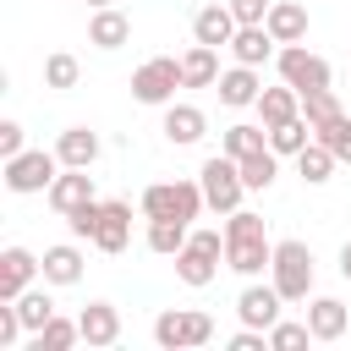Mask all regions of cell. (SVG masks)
Returning <instances> with one entry per match:
<instances>
[{"instance_id":"cell-1","label":"cell","mask_w":351,"mask_h":351,"mask_svg":"<svg viewBox=\"0 0 351 351\" xmlns=\"http://www.w3.org/2000/svg\"><path fill=\"white\" fill-rule=\"evenodd\" d=\"M203 181H154L148 192H143V214L148 219H197L203 214Z\"/></svg>"},{"instance_id":"cell-2","label":"cell","mask_w":351,"mask_h":351,"mask_svg":"<svg viewBox=\"0 0 351 351\" xmlns=\"http://www.w3.org/2000/svg\"><path fill=\"white\" fill-rule=\"evenodd\" d=\"M197 181H203V197H208V208H219V214H236V203H241V192H247V181H241V159H230V154H214V159H203Z\"/></svg>"},{"instance_id":"cell-3","label":"cell","mask_w":351,"mask_h":351,"mask_svg":"<svg viewBox=\"0 0 351 351\" xmlns=\"http://www.w3.org/2000/svg\"><path fill=\"white\" fill-rule=\"evenodd\" d=\"M219 252H225V236H219V230H192L186 247L176 252V274H181L186 285H208V280L219 274Z\"/></svg>"},{"instance_id":"cell-4","label":"cell","mask_w":351,"mask_h":351,"mask_svg":"<svg viewBox=\"0 0 351 351\" xmlns=\"http://www.w3.org/2000/svg\"><path fill=\"white\" fill-rule=\"evenodd\" d=\"M274 285L285 302H302L313 291V247L307 241H274Z\"/></svg>"},{"instance_id":"cell-5","label":"cell","mask_w":351,"mask_h":351,"mask_svg":"<svg viewBox=\"0 0 351 351\" xmlns=\"http://www.w3.org/2000/svg\"><path fill=\"white\" fill-rule=\"evenodd\" d=\"M208 335H214V318H208V313H192V307H170V313H159V324H154V340H159L165 351L203 346Z\"/></svg>"},{"instance_id":"cell-6","label":"cell","mask_w":351,"mask_h":351,"mask_svg":"<svg viewBox=\"0 0 351 351\" xmlns=\"http://www.w3.org/2000/svg\"><path fill=\"white\" fill-rule=\"evenodd\" d=\"M176 88H186V82H181V60H170V55H154L132 71V93L143 104H170Z\"/></svg>"},{"instance_id":"cell-7","label":"cell","mask_w":351,"mask_h":351,"mask_svg":"<svg viewBox=\"0 0 351 351\" xmlns=\"http://www.w3.org/2000/svg\"><path fill=\"white\" fill-rule=\"evenodd\" d=\"M280 77L296 93H313V88H329V60L302 49V44H280Z\"/></svg>"},{"instance_id":"cell-8","label":"cell","mask_w":351,"mask_h":351,"mask_svg":"<svg viewBox=\"0 0 351 351\" xmlns=\"http://www.w3.org/2000/svg\"><path fill=\"white\" fill-rule=\"evenodd\" d=\"M55 165H60V154H44V148L27 154V148H22V154L5 159V186H11V192H44V186L55 181Z\"/></svg>"},{"instance_id":"cell-9","label":"cell","mask_w":351,"mask_h":351,"mask_svg":"<svg viewBox=\"0 0 351 351\" xmlns=\"http://www.w3.org/2000/svg\"><path fill=\"white\" fill-rule=\"evenodd\" d=\"M132 241V208L121 197H104L99 203V225H93V247L99 252H121Z\"/></svg>"},{"instance_id":"cell-10","label":"cell","mask_w":351,"mask_h":351,"mask_svg":"<svg viewBox=\"0 0 351 351\" xmlns=\"http://www.w3.org/2000/svg\"><path fill=\"white\" fill-rule=\"evenodd\" d=\"M225 263L236 274H263V269H274V241L269 236H225Z\"/></svg>"},{"instance_id":"cell-11","label":"cell","mask_w":351,"mask_h":351,"mask_svg":"<svg viewBox=\"0 0 351 351\" xmlns=\"http://www.w3.org/2000/svg\"><path fill=\"white\" fill-rule=\"evenodd\" d=\"M38 269H44V258H33L27 247H5L0 252V302H16Z\"/></svg>"},{"instance_id":"cell-12","label":"cell","mask_w":351,"mask_h":351,"mask_svg":"<svg viewBox=\"0 0 351 351\" xmlns=\"http://www.w3.org/2000/svg\"><path fill=\"white\" fill-rule=\"evenodd\" d=\"M280 285H247L241 291V302H236V313H241V324L247 329H274L280 324Z\"/></svg>"},{"instance_id":"cell-13","label":"cell","mask_w":351,"mask_h":351,"mask_svg":"<svg viewBox=\"0 0 351 351\" xmlns=\"http://www.w3.org/2000/svg\"><path fill=\"white\" fill-rule=\"evenodd\" d=\"M49 203H55V214H77V208H88V203H93V176L77 170V165H66V176L49 181Z\"/></svg>"},{"instance_id":"cell-14","label":"cell","mask_w":351,"mask_h":351,"mask_svg":"<svg viewBox=\"0 0 351 351\" xmlns=\"http://www.w3.org/2000/svg\"><path fill=\"white\" fill-rule=\"evenodd\" d=\"M258 93H263V77H258V66H230V71H219V104H230V110H241V104H258Z\"/></svg>"},{"instance_id":"cell-15","label":"cell","mask_w":351,"mask_h":351,"mask_svg":"<svg viewBox=\"0 0 351 351\" xmlns=\"http://www.w3.org/2000/svg\"><path fill=\"white\" fill-rule=\"evenodd\" d=\"M236 27H241V22H236V11H230V5H203V11L192 16V38H197V44H214V49H219V44H230V38H236Z\"/></svg>"},{"instance_id":"cell-16","label":"cell","mask_w":351,"mask_h":351,"mask_svg":"<svg viewBox=\"0 0 351 351\" xmlns=\"http://www.w3.org/2000/svg\"><path fill=\"white\" fill-rule=\"evenodd\" d=\"M263 27H269L280 44H302V38H307V5H296V0H274L269 16H263Z\"/></svg>"},{"instance_id":"cell-17","label":"cell","mask_w":351,"mask_h":351,"mask_svg":"<svg viewBox=\"0 0 351 351\" xmlns=\"http://www.w3.org/2000/svg\"><path fill=\"white\" fill-rule=\"evenodd\" d=\"M274 44H280V38H274L263 22H247V27H236V38H230V49H236L241 66H263V60L274 55Z\"/></svg>"},{"instance_id":"cell-18","label":"cell","mask_w":351,"mask_h":351,"mask_svg":"<svg viewBox=\"0 0 351 351\" xmlns=\"http://www.w3.org/2000/svg\"><path fill=\"white\" fill-rule=\"evenodd\" d=\"M346 324H351V313H346V302H335V296H318V302L307 307V329H313V340H340Z\"/></svg>"},{"instance_id":"cell-19","label":"cell","mask_w":351,"mask_h":351,"mask_svg":"<svg viewBox=\"0 0 351 351\" xmlns=\"http://www.w3.org/2000/svg\"><path fill=\"white\" fill-rule=\"evenodd\" d=\"M77 324H82V340L88 346H115V335H121V313L110 302H88Z\"/></svg>"},{"instance_id":"cell-20","label":"cell","mask_w":351,"mask_h":351,"mask_svg":"<svg viewBox=\"0 0 351 351\" xmlns=\"http://www.w3.org/2000/svg\"><path fill=\"white\" fill-rule=\"evenodd\" d=\"M88 38H93L99 49H121V44L132 38V22H126L115 5H99V11L88 16Z\"/></svg>"},{"instance_id":"cell-21","label":"cell","mask_w":351,"mask_h":351,"mask_svg":"<svg viewBox=\"0 0 351 351\" xmlns=\"http://www.w3.org/2000/svg\"><path fill=\"white\" fill-rule=\"evenodd\" d=\"M181 82H186V88H214V82H219V55H214V44H192V49L181 55Z\"/></svg>"},{"instance_id":"cell-22","label":"cell","mask_w":351,"mask_h":351,"mask_svg":"<svg viewBox=\"0 0 351 351\" xmlns=\"http://www.w3.org/2000/svg\"><path fill=\"white\" fill-rule=\"evenodd\" d=\"M258 115H263V126H280V121L302 115V93H296L291 82H280V88H263V93H258Z\"/></svg>"},{"instance_id":"cell-23","label":"cell","mask_w":351,"mask_h":351,"mask_svg":"<svg viewBox=\"0 0 351 351\" xmlns=\"http://www.w3.org/2000/svg\"><path fill=\"white\" fill-rule=\"evenodd\" d=\"M203 132H208V115L197 104H170L165 110V137L170 143H197Z\"/></svg>"},{"instance_id":"cell-24","label":"cell","mask_w":351,"mask_h":351,"mask_svg":"<svg viewBox=\"0 0 351 351\" xmlns=\"http://www.w3.org/2000/svg\"><path fill=\"white\" fill-rule=\"evenodd\" d=\"M55 154H60V165H77V170H88V165L99 159V132H88V126H66Z\"/></svg>"},{"instance_id":"cell-25","label":"cell","mask_w":351,"mask_h":351,"mask_svg":"<svg viewBox=\"0 0 351 351\" xmlns=\"http://www.w3.org/2000/svg\"><path fill=\"white\" fill-rule=\"evenodd\" d=\"M44 280H49V285H77V280H82V252H77L71 241L44 247Z\"/></svg>"},{"instance_id":"cell-26","label":"cell","mask_w":351,"mask_h":351,"mask_svg":"<svg viewBox=\"0 0 351 351\" xmlns=\"http://www.w3.org/2000/svg\"><path fill=\"white\" fill-rule=\"evenodd\" d=\"M307 143H313V121H307V115H291V121L269 126V148H274V154H302Z\"/></svg>"},{"instance_id":"cell-27","label":"cell","mask_w":351,"mask_h":351,"mask_svg":"<svg viewBox=\"0 0 351 351\" xmlns=\"http://www.w3.org/2000/svg\"><path fill=\"white\" fill-rule=\"evenodd\" d=\"M296 170H302V181H307V186H318V181H329V170H335V148L313 137V143H307V148L296 154Z\"/></svg>"},{"instance_id":"cell-28","label":"cell","mask_w":351,"mask_h":351,"mask_svg":"<svg viewBox=\"0 0 351 351\" xmlns=\"http://www.w3.org/2000/svg\"><path fill=\"white\" fill-rule=\"evenodd\" d=\"M274 159H280L274 148H258V154H247V159H241V181H247V192L274 186V176H280V165H274Z\"/></svg>"},{"instance_id":"cell-29","label":"cell","mask_w":351,"mask_h":351,"mask_svg":"<svg viewBox=\"0 0 351 351\" xmlns=\"http://www.w3.org/2000/svg\"><path fill=\"white\" fill-rule=\"evenodd\" d=\"M148 247L159 258H176L186 247V219H148Z\"/></svg>"},{"instance_id":"cell-30","label":"cell","mask_w":351,"mask_h":351,"mask_svg":"<svg viewBox=\"0 0 351 351\" xmlns=\"http://www.w3.org/2000/svg\"><path fill=\"white\" fill-rule=\"evenodd\" d=\"M263 137H269V126H247V121H236V126H225V148H219V154L247 159V154L263 148Z\"/></svg>"},{"instance_id":"cell-31","label":"cell","mask_w":351,"mask_h":351,"mask_svg":"<svg viewBox=\"0 0 351 351\" xmlns=\"http://www.w3.org/2000/svg\"><path fill=\"white\" fill-rule=\"evenodd\" d=\"M313 137L318 143H329L335 148V159H351V115L340 110V115H329V121H318L313 126Z\"/></svg>"},{"instance_id":"cell-32","label":"cell","mask_w":351,"mask_h":351,"mask_svg":"<svg viewBox=\"0 0 351 351\" xmlns=\"http://www.w3.org/2000/svg\"><path fill=\"white\" fill-rule=\"evenodd\" d=\"M82 335V324H66V318H49L44 329H33V351H66L71 340Z\"/></svg>"},{"instance_id":"cell-33","label":"cell","mask_w":351,"mask_h":351,"mask_svg":"<svg viewBox=\"0 0 351 351\" xmlns=\"http://www.w3.org/2000/svg\"><path fill=\"white\" fill-rule=\"evenodd\" d=\"M16 313H22L27 329H44V324L55 318V302H49V291H22V296H16Z\"/></svg>"},{"instance_id":"cell-34","label":"cell","mask_w":351,"mask_h":351,"mask_svg":"<svg viewBox=\"0 0 351 351\" xmlns=\"http://www.w3.org/2000/svg\"><path fill=\"white\" fill-rule=\"evenodd\" d=\"M77 77H82V66H77V55H66V49H55V55L44 60V82H49V88H77Z\"/></svg>"},{"instance_id":"cell-35","label":"cell","mask_w":351,"mask_h":351,"mask_svg":"<svg viewBox=\"0 0 351 351\" xmlns=\"http://www.w3.org/2000/svg\"><path fill=\"white\" fill-rule=\"evenodd\" d=\"M302 115L318 126V121H329V115H340V99H335V88H313V93H302Z\"/></svg>"},{"instance_id":"cell-36","label":"cell","mask_w":351,"mask_h":351,"mask_svg":"<svg viewBox=\"0 0 351 351\" xmlns=\"http://www.w3.org/2000/svg\"><path fill=\"white\" fill-rule=\"evenodd\" d=\"M307 340H313L307 324H274V329H269V346H274V351H291V346H307Z\"/></svg>"},{"instance_id":"cell-37","label":"cell","mask_w":351,"mask_h":351,"mask_svg":"<svg viewBox=\"0 0 351 351\" xmlns=\"http://www.w3.org/2000/svg\"><path fill=\"white\" fill-rule=\"evenodd\" d=\"M22 329H27V324H22V313H16V302H5V307H0V351H11Z\"/></svg>"},{"instance_id":"cell-38","label":"cell","mask_w":351,"mask_h":351,"mask_svg":"<svg viewBox=\"0 0 351 351\" xmlns=\"http://www.w3.org/2000/svg\"><path fill=\"white\" fill-rule=\"evenodd\" d=\"M225 236H263V214H247V208H236V214L225 219Z\"/></svg>"},{"instance_id":"cell-39","label":"cell","mask_w":351,"mask_h":351,"mask_svg":"<svg viewBox=\"0 0 351 351\" xmlns=\"http://www.w3.org/2000/svg\"><path fill=\"white\" fill-rule=\"evenodd\" d=\"M66 225H71V236H88V241H93V225H99V197H93L88 208H77V214H66Z\"/></svg>"},{"instance_id":"cell-40","label":"cell","mask_w":351,"mask_h":351,"mask_svg":"<svg viewBox=\"0 0 351 351\" xmlns=\"http://www.w3.org/2000/svg\"><path fill=\"white\" fill-rule=\"evenodd\" d=\"M225 5H230V11H236V22H241V27H247V22H263V16H269V5H274V0H225Z\"/></svg>"},{"instance_id":"cell-41","label":"cell","mask_w":351,"mask_h":351,"mask_svg":"<svg viewBox=\"0 0 351 351\" xmlns=\"http://www.w3.org/2000/svg\"><path fill=\"white\" fill-rule=\"evenodd\" d=\"M11 154H22V126L0 121V159H11Z\"/></svg>"},{"instance_id":"cell-42","label":"cell","mask_w":351,"mask_h":351,"mask_svg":"<svg viewBox=\"0 0 351 351\" xmlns=\"http://www.w3.org/2000/svg\"><path fill=\"white\" fill-rule=\"evenodd\" d=\"M230 346H236V351H258V346H269V340H263V329H247V335H236Z\"/></svg>"},{"instance_id":"cell-43","label":"cell","mask_w":351,"mask_h":351,"mask_svg":"<svg viewBox=\"0 0 351 351\" xmlns=\"http://www.w3.org/2000/svg\"><path fill=\"white\" fill-rule=\"evenodd\" d=\"M340 274H346V280H351V241H346V247H340Z\"/></svg>"},{"instance_id":"cell-44","label":"cell","mask_w":351,"mask_h":351,"mask_svg":"<svg viewBox=\"0 0 351 351\" xmlns=\"http://www.w3.org/2000/svg\"><path fill=\"white\" fill-rule=\"evenodd\" d=\"M88 5H93V11H99V5H110V0H88Z\"/></svg>"}]
</instances>
